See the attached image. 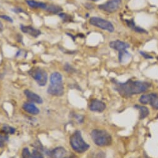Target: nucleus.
I'll return each mask as SVG.
<instances>
[{
  "label": "nucleus",
  "instance_id": "1",
  "mask_svg": "<svg viewBox=\"0 0 158 158\" xmlns=\"http://www.w3.org/2000/svg\"><path fill=\"white\" fill-rule=\"evenodd\" d=\"M111 82L113 85L114 90L124 98H130L133 95L145 93L151 87V84L148 82L133 81L132 79H128L125 82H120L112 78Z\"/></svg>",
  "mask_w": 158,
  "mask_h": 158
},
{
  "label": "nucleus",
  "instance_id": "2",
  "mask_svg": "<svg viewBox=\"0 0 158 158\" xmlns=\"http://www.w3.org/2000/svg\"><path fill=\"white\" fill-rule=\"evenodd\" d=\"M48 93L52 96L61 97L64 94V86L62 82V76L57 72L51 75L50 85L48 87Z\"/></svg>",
  "mask_w": 158,
  "mask_h": 158
},
{
  "label": "nucleus",
  "instance_id": "3",
  "mask_svg": "<svg viewBox=\"0 0 158 158\" xmlns=\"http://www.w3.org/2000/svg\"><path fill=\"white\" fill-rule=\"evenodd\" d=\"M70 144L72 149L78 153H83L87 151L90 145L83 139L81 132L78 130L75 131L70 138Z\"/></svg>",
  "mask_w": 158,
  "mask_h": 158
},
{
  "label": "nucleus",
  "instance_id": "4",
  "mask_svg": "<svg viewBox=\"0 0 158 158\" xmlns=\"http://www.w3.org/2000/svg\"><path fill=\"white\" fill-rule=\"evenodd\" d=\"M91 137L94 143L100 147L108 146L112 143L111 136L105 130H94L91 133Z\"/></svg>",
  "mask_w": 158,
  "mask_h": 158
},
{
  "label": "nucleus",
  "instance_id": "5",
  "mask_svg": "<svg viewBox=\"0 0 158 158\" xmlns=\"http://www.w3.org/2000/svg\"><path fill=\"white\" fill-rule=\"evenodd\" d=\"M28 73L31 75L37 84L41 87L45 86L48 82V75L46 71L41 67H34L31 69Z\"/></svg>",
  "mask_w": 158,
  "mask_h": 158
},
{
  "label": "nucleus",
  "instance_id": "6",
  "mask_svg": "<svg viewBox=\"0 0 158 158\" xmlns=\"http://www.w3.org/2000/svg\"><path fill=\"white\" fill-rule=\"evenodd\" d=\"M89 23L92 26L106 31L109 32H113L114 31L113 24L110 21L102 18L96 16L92 17L89 19Z\"/></svg>",
  "mask_w": 158,
  "mask_h": 158
},
{
  "label": "nucleus",
  "instance_id": "7",
  "mask_svg": "<svg viewBox=\"0 0 158 158\" xmlns=\"http://www.w3.org/2000/svg\"><path fill=\"white\" fill-rule=\"evenodd\" d=\"M122 3V0H109V1L98 5L100 10L108 13H113L119 10Z\"/></svg>",
  "mask_w": 158,
  "mask_h": 158
},
{
  "label": "nucleus",
  "instance_id": "8",
  "mask_svg": "<svg viewBox=\"0 0 158 158\" xmlns=\"http://www.w3.org/2000/svg\"><path fill=\"white\" fill-rule=\"evenodd\" d=\"M139 101L142 104H149L153 109L158 110V95L157 94H143L140 97Z\"/></svg>",
  "mask_w": 158,
  "mask_h": 158
},
{
  "label": "nucleus",
  "instance_id": "9",
  "mask_svg": "<svg viewBox=\"0 0 158 158\" xmlns=\"http://www.w3.org/2000/svg\"><path fill=\"white\" fill-rule=\"evenodd\" d=\"M50 158H71L67 151L63 147L59 146L49 152Z\"/></svg>",
  "mask_w": 158,
  "mask_h": 158
},
{
  "label": "nucleus",
  "instance_id": "10",
  "mask_svg": "<svg viewBox=\"0 0 158 158\" xmlns=\"http://www.w3.org/2000/svg\"><path fill=\"white\" fill-rule=\"evenodd\" d=\"M89 109L92 111L103 112L106 108V105L104 102L98 99H92L89 105Z\"/></svg>",
  "mask_w": 158,
  "mask_h": 158
},
{
  "label": "nucleus",
  "instance_id": "11",
  "mask_svg": "<svg viewBox=\"0 0 158 158\" xmlns=\"http://www.w3.org/2000/svg\"><path fill=\"white\" fill-rule=\"evenodd\" d=\"M109 46L111 49L118 52L127 50L128 48H130L129 44L120 40L112 41L110 43Z\"/></svg>",
  "mask_w": 158,
  "mask_h": 158
},
{
  "label": "nucleus",
  "instance_id": "12",
  "mask_svg": "<svg viewBox=\"0 0 158 158\" xmlns=\"http://www.w3.org/2000/svg\"><path fill=\"white\" fill-rule=\"evenodd\" d=\"M22 158H44V157L37 149H34L31 152L27 148H24L22 151Z\"/></svg>",
  "mask_w": 158,
  "mask_h": 158
},
{
  "label": "nucleus",
  "instance_id": "13",
  "mask_svg": "<svg viewBox=\"0 0 158 158\" xmlns=\"http://www.w3.org/2000/svg\"><path fill=\"white\" fill-rule=\"evenodd\" d=\"M24 95H26V98L32 103H35L37 104H42L43 103V98L37 95L35 93H34L33 92L29 90H25L24 92Z\"/></svg>",
  "mask_w": 158,
  "mask_h": 158
},
{
  "label": "nucleus",
  "instance_id": "14",
  "mask_svg": "<svg viewBox=\"0 0 158 158\" xmlns=\"http://www.w3.org/2000/svg\"><path fill=\"white\" fill-rule=\"evenodd\" d=\"M21 30L23 33L27 34L34 37H37L41 34V31L30 26L21 25Z\"/></svg>",
  "mask_w": 158,
  "mask_h": 158
},
{
  "label": "nucleus",
  "instance_id": "15",
  "mask_svg": "<svg viewBox=\"0 0 158 158\" xmlns=\"http://www.w3.org/2000/svg\"><path fill=\"white\" fill-rule=\"evenodd\" d=\"M125 23L128 27H129L131 29L134 31L136 32L139 33V34H148V31L144 29V28H142L138 26H137L135 22V20L133 18L130 19H125Z\"/></svg>",
  "mask_w": 158,
  "mask_h": 158
},
{
  "label": "nucleus",
  "instance_id": "16",
  "mask_svg": "<svg viewBox=\"0 0 158 158\" xmlns=\"http://www.w3.org/2000/svg\"><path fill=\"white\" fill-rule=\"evenodd\" d=\"M23 108L28 113L33 115H37L40 113L39 109L33 103L31 102L24 103L23 105Z\"/></svg>",
  "mask_w": 158,
  "mask_h": 158
},
{
  "label": "nucleus",
  "instance_id": "17",
  "mask_svg": "<svg viewBox=\"0 0 158 158\" xmlns=\"http://www.w3.org/2000/svg\"><path fill=\"white\" fill-rule=\"evenodd\" d=\"M26 2L27 5L32 8H40L46 10L48 6V5L45 3L39 2L34 1V0H26Z\"/></svg>",
  "mask_w": 158,
  "mask_h": 158
},
{
  "label": "nucleus",
  "instance_id": "18",
  "mask_svg": "<svg viewBox=\"0 0 158 158\" xmlns=\"http://www.w3.org/2000/svg\"><path fill=\"white\" fill-rule=\"evenodd\" d=\"M118 61L121 64L127 63L131 57V54L127 50L118 52Z\"/></svg>",
  "mask_w": 158,
  "mask_h": 158
},
{
  "label": "nucleus",
  "instance_id": "19",
  "mask_svg": "<svg viewBox=\"0 0 158 158\" xmlns=\"http://www.w3.org/2000/svg\"><path fill=\"white\" fill-rule=\"evenodd\" d=\"M135 108H136V109H138L139 111V119L140 120L144 119V118H146L149 114V109L144 106L136 105L135 106Z\"/></svg>",
  "mask_w": 158,
  "mask_h": 158
},
{
  "label": "nucleus",
  "instance_id": "20",
  "mask_svg": "<svg viewBox=\"0 0 158 158\" xmlns=\"http://www.w3.org/2000/svg\"><path fill=\"white\" fill-rule=\"evenodd\" d=\"M46 10L51 14H54V15H59L62 11V8L58 5H49L47 6V8Z\"/></svg>",
  "mask_w": 158,
  "mask_h": 158
},
{
  "label": "nucleus",
  "instance_id": "21",
  "mask_svg": "<svg viewBox=\"0 0 158 158\" xmlns=\"http://www.w3.org/2000/svg\"><path fill=\"white\" fill-rule=\"evenodd\" d=\"M1 131L3 134H5V135H13L16 132V129L8 125H4L2 127Z\"/></svg>",
  "mask_w": 158,
  "mask_h": 158
},
{
  "label": "nucleus",
  "instance_id": "22",
  "mask_svg": "<svg viewBox=\"0 0 158 158\" xmlns=\"http://www.w3.org/2000/svg\"><path fill=\"white\" fill-rule=\"evenodd\" d=\"M59 16L62 19V21L64 23H70L73 21V18L72 16L67 14V13H60L59 15Z\"/></svg>",
  "mask_w": 158,
  "mask_h": 158
},
{
  "label": "nucleus",
  "instance_id": "23",
  "mask_svg": "<svg viewBox=\"0 0 158 158\" xmlns=\"http://www.w3.org/2000/svg\"><path fill=\"white\" fill-rule=\"evenodd\" d=\"M8 135H2L0 134V148H3L5 144V143L8 141Z\"/></svg>",
  "mask_w": 158,
  "mask_h": 158
},
{
  "label": "nucleus",
  "instance_id": "24",
  "mask_svg": "<svg viewBox=\"0 0 158 158\" xmlns=\"http://www.w3.org/2000/svg\"><path fill=\"white\" fill-rule=\"evenodd\" d=\"M64 70L65 71H66L67 72L70 73H73V72H75V69L70 64H68V63L65 64L64 67Z\"/></svg>",
  "mask_w": 158,
  "mask_h": 158
},
{
  "label": "nucleus",
  "instance_id": "25",
  "mask_svg": "<svg viewBox=\"0 0 158 158\" xmlns=\"http://www.w3.org/2000/svg\"><path fill=\"white\" fill-rule=\"evenodd\" d=\"M139 54H141V56H143L145 59H153V57L152 56H151L150 54H148L146 52L144 51H139Z\"/></svg>",
  "mask_w": 158,
  "mask_h": 158
},
{
  "label": "nucleus",
  "instance_id": "26",
  "mask_svg": "<svg viewBox=\"0 0 158 158\" xmlns=\"http://www.w3.org/2000/svg\"><path fill=\"white\" fill-rule=\"evenodd\" d=\"M0 18L2 19H4V20H5V21H6L8 22H10V23H13V19L11 17H10V16H8L7 15H0Z\"/></svg>",
  "mask_w": 158,
  "mask_h": 158
},
{
  "label": "nucleus",
  "instance_id": "27",
  "mask_svg": "<svg viewBox=\"0 0 158 158\" xmlns=\"http://www.w3.org/2000/svg\"><path fill=\"white\" fill-rule=\"evenodd\" d=\"M12 11L16 13H25V11L24 10H23V9L20 8H16L12 10Z\"/></svg>",
  "mask_w": 158,
  "mask_h": 158
},
{
  "label": "nucleus",
  "instance_id": "28",
  "mask_svg": "<svg viewBox=\"0 0 158 158\" xmlns=\"http://www.w3.org/2000/svg\"><path fill=\"white\" fill-rule=\"evenodd\" d=\"M67 35H69V36H70L72 38V39H73V41H75V37H74V35H72L71 34H69V33H67Z\"/></svg>",
  "mask_w": 158,
  "mask_h": 158
},
{
  "label": "nucleus",
  "instance_id": "29",
  "mask_svg": "<svg viewBox=\"0 0 158 158\" xmlns=\"http://www.w3.org/2000/svg\"><path fill=\"white\" fill-rule=\"evenodd\" d=\"M3 24H2V23H0V31H3Z\"/></svg>",
  "mask_w": 158,
  "mask_h": 158
},
{
  "label": "nucleus",
  "instance_id": "30",
  "mask_svg": "<svg viewBox=\"0 0 158 158\" xmlns=\"http://www.w3.org/2000/svg\"><path fill=\"white\" fill-rule=\"evenodd\" d=\"M90 1H92V2H97L98 1H100V0H90Z\"/></svg>",
  "mask_w": 158,
  "mask_h": 158
}]
</instances>
